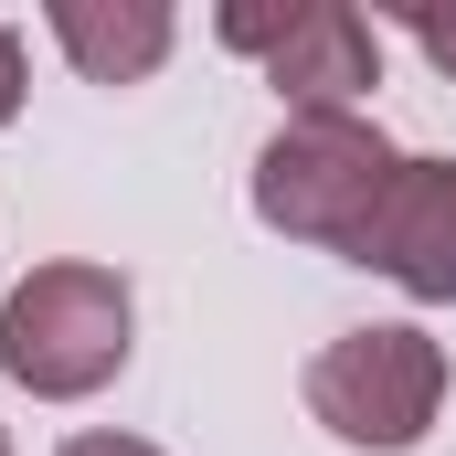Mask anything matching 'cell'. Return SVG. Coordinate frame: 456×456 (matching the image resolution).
<instances>
[{"mask_svg": "<svg viewBox=\"0 0 456 456\" xmlns=\"http://www.w3.org/2000/svg\"><path fill=\"white\" fill-rule=\"evenodd\" d=\"M393 170H403V149H393L361 107L287 117V127L255 149V224L287 233V244L361 255V233H371V213H382Z\"/></svg>", "mask_w": 456, "mask_h": 456, "instance_id": "6da1fadb", "label": "cell"}, {"mask_svg": "<svg viewBox=\"0 0 456 456\" xmlns=\"http://www.w3.org/2000/svg\"><path fill=\"white\" fill-rule=\"evenodd\" d=\"M127 330H138L127 276L64 255V265H32L0 297V371L21 393H43V403H86V393H107L127 371Z\"/></svg>", "mask_w": 456, "mask_h": 456, "instance_id": "7a4b0ae2", "label": "cell"}, {"mask_svg": "<svg viewBox=\"0 0 456 456\" xmlns=\"http://www.w3.org/2000/svg\"><path fill=\"white\" fill-rule=\"evenodd\" d=\"M308 414L361 456H403L436 436L446 414V340L414 330V319H382V330H340V340L308 361Z\"/></svg>", "mask_w": 456, "mask_h": 456, "instance_id": "3957f363", "label": "cell"}, {"mask_svg": "<svg viewBox=\"0 0 456 456\" xmlns=\"http://www.w3.org/2000/svg\"><path fill=\"white\" fill-rule=\"evenodd\" d=\"M213 32H224L233 53H255V64H265V86L287 96V117L361 107V86H382V32H371L350 0H287V11L233 0Z\"/></svg>", "mask_w": 456, "mask_h": 456, "instance_id": "277c9868", "label": "cell"}, {"mask_svg": "<svg viewBox=\"0 0 456 456\" xmlns=\"http://www.w3.org/2000/svg\"><path fill=\"white\" fill-rule=\"evenodd\" d=\"M350 265L393 276L403 297H456V159H403Z\"/></svg>", "mask_w": 456, "mask_h": 456, "instance_id": "5b68a950", "label": "cell"}, {"mask_svg": "<svg viewBox=\"0 0 456 456\" xmlns=\"http://www.w3.org/2000/svg\"><path fill=\"white\" fill-rule=\"evenodd\" d=\"M43 32L75 53L86 86H138V75H159V53L181 43V21H170L159 0H53Z\"/></svg>", "mask_w": 456, "mask_h": 456, "instance_id": "8992f818", "label": "cell"}, {"mask_svg": "<svg viewBox=\"0 0 456 456\" xmlns=\"http://www.w3.org/2000/svg\"><path fill=\"white\" fill-rule=\"evenodd\" d=\"M403 32L425 43V64H446V75H456V11H403Z\"/></svg>", "mask_w": 456, "mask_h": 456, "instance_id": "52a82bcc", "label": "cell"}, {"mask_svg": "<svg viewBox=\"0 0 456 456\" xmlns=\"http://www.w3.org/2000/svg\"><path fill=\"white\" fill-rule=\"evenodd\" d=\"M21 86H32V64H21V32L0 21V127L21 117Z\"/></svg>", "mask_w": 456, "mask_h": 456, "instance_id": "ba28073f", "label": "cell"}, {"mask_svg": "<svg viewBox=\"0 0 456 456\" xmlns=\"http://www.w3.org/2000/svg\"><path fill=\"white\" fill-rule=\"evenodd\" d=\"M53 456H159V446H149V436H64Z\"/></svg>", "mask_w": 456, "mask_h": 456, "instance_id": "9c48e42d", "label": "cell"}, {"mask_svg": "<svg viewBox=\"0 0 456 456\" xmlns=\"http://www.w3.org/2000/svg\"><path fill=\"white\" fill-rule=\"evenodd\" d=\"M0 456H11V436H0Z\"/></svg>", "mask_w": 456, "mask_h": 456, "instance_id": "30bf717a", "label": "cell"}]
</instances>
